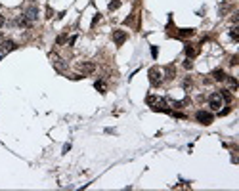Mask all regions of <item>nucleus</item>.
I'll return each mask as SVG.
<instances>
[{"label": "nucleus", "instance_id": "f257e3e1", "mask_svg": "<svg viewBox=\"0 0 239 191\" xmlns=\"http://www.w3.org/2000/svg\"><path fill=\"white\" fill-rule=\"evenodd\" d=\"M163 69H159V67H151L149 69V73H147V76H149V82H151V86H159V84H163Z\"/></svg>", "mask_w": 239, "mask_h": 191}, {"label": "nucleus", "instance_id": "f03ea898", "mask_svg": "<svg viewBox=\"0 0 239 191\" xmlns=\"http://www.w3.org/2000/svg\"><path fill=\"white\" fill-rule=\"evenodd\" d=\"M222 105H224V100H222L220 92H214V94L209 96V107H210L212 111H218Z\"/></svg>", "mask_w": 239, "mask_h": 191}, {"label": "nucleus", "instance_id": "7ed1b4c3", "mask_svg": "<svg viewBox=\"0 0 239 191\" xmlns=\"http://www.w3.org/2000/svg\"><path fill=\"white\" fill-rule=\"evenodd\" d=\"M195 118H197V122H201V124H210V122L214 121L212 113H209V111H197Z\"/></svg>", "mask_w": 239, "mask_h": 191}, {"label": "nucleus", "instance_id": "20e7f679", "mask_svg": "<svg viewBox=\"0 0 239 191\" xmlns=\"http://www.w3.org/2000/svg\"><path fill=\"white\" fill-rule=\"evenodd\" d=\"M126 38H128L126 31H123V29L113 31V40H115V44H117V46H123L124 42H126Z\"/></svg>", "mask_w": 239, "mask_h": 191}, {"label": "nucleus", "instance_id": "39448f33", "mask_svg": "<svg viewBox=\"0 0 239 191\" xmlns=\"http://www.w3.org/2000/svg\"><path fill=\"white\" fill-rule=\"evenodd\" d=\"M17 46H15L14 40H2L0 42V50H2V54H8V52H14Z\"/></svg>", "mask_w": 239, "mask_h": 191}, {"label": "nucleus", "instance_id": "423d86ee", "mask_svg": "<svg viewBox=\"0 0 239 191\" xmlns=\"http://www.w3.org/2000/svg\"><path fill=\"white\" fill-rule=\"evenodd\" d=\"M27 17L31 19V21H36L38 19V8L36 6H29V8H25V12H23Z\"/></svg>", "mask_w": 239, "mask_h": 191}, {"label": "nucleus", "instance_id": "0eeeda50", "mask_svg": "<svg viewBox=\"0 0 239 191\" xmlns=\"http://www.w3.org/2000/svg\"><path fill=\"white\" fill-rule=\"evenodd\" d=\"M15 23H17L19 27H31V25H33V21H31V19H29L25 13H21V15H19V17L15 19Z\"/></svg>", "mask_w": 239, "mask_h": 191}, {"label": "nucleus", "instance_id": "6e6552de", "mask_svg": "<svg viewBox=\"0 0 239 191\" xmlns=\"http://www.w3.org/2000/svg\"><path fill=\"white\" fill-rule=\"evenodd\" d=\"M79 69L82 71V73H92V71L96 69V65L90 63V61H82V63H79Z\"/></svg>", "mask_w": 239, "mask_h": 191}, {"label": "nucleus", "instance_id": "1a4fd4ad", "mask_svg": "<svg viewBox=\"0 0 239 191\" xmlns=\"http://www.w3.org/2000/svg\"><path fill=\"white\" fill-rule=\"evenodd\" d=\"M54 67L59 71V73H65V71H67V67H69V65H67V61H63V59H58V61H54Z\"/></svg>", "mask_w": 239, "mask_h": 191}, {"label": "nucleus", "instance_id": "9d476101", "mask_svg": "<svg viewBox=\"0 0 239 191\" xmlns=\"http://www.w3.org/2000/svg\"><path fill=\"white\" fill-rule=\"evenodd\" d=\"M212 76H214V80H218V82H224L228 75H226V73H224V71H222V69H216L214 73H212Z\"/></svg>", "mask_w": 239, "mask_h": 191}, {"label": "nucleus", "instance_id": "9b49d317", "mask_svg": "<svg viewBox=\"0 0 239 191\" xmlns=\"http://www.w3.org/2000/svg\"><path fill=\"white\" fill-rule=\"evenodd\" d=\"M193 34H195L193 29H180L178 31V37L180 38H188V37H193Z\"/></svg>", "mask_w": 239, "mask_h": 191}, {"label": "nucleus", "instance_id": "f8f14e48", "mask_svg": "<svg viewBox=\"0 0 239 191\" xmlns=\"http://www.w3.org/2000/svg\"><path fill=\"white\" fill-rule=\"evenodd\" d=\"M157 101H159V96H153V94H149L147 97H145V103H147L149 107H153V105H155V103H157Z\"/></svg>", "mask_w": 239, "mask_h": 191}, {"label": "nucleus", "instance_id": "ddd939ff", "mask_svg": "<svg viewBox=\"0 0 239 191\" xmlns=\"http://www.w3.org/2000/svg\"><path fill=\"white\" fill-rule=\"evenodd\" d=\"M186 55H188L189 59H191V58H195V55H197V50L193 48V46H189V44H188V46H186Z\"/></svg>", "mask_w": 239, "mask_h": 191}, {"label": "nucleus", "instance_id": "4468645a", "mask_svg": "<svg viewBox=\"0 0 239 191\" xmlns=\"http://www.w3.org/2000/svg\"><path fill=\"white\" fill-rule=\"evenodd\" d=\"M96 90H100L101 92V94H105V90H107V86H105V82H103V80H96Z\"/></svg>", "mask_w": 239, "mask_h": 191}, {"label": "nucleus", "instance_id": "2eb2a0df", "mask_svg": "<svg viewBox=\"0 0 239 191\" xmlns=\"http://www.w3.org/2000/svg\"><path fill=\"white\" fill-rule=\"evenodd\" d=\"M230 37H231V40H235V42L239 40V29H237V27H233V29L230 31Z\"/></svg>", "mask_w": 239, "mask_h": 191}, {"label": "nucleus", "instance_id": "dca6fc26", "mask_svg": "<svg viewBox=\"0 0 239 191\" xmlns=\"http://www.w3.org/2000/svg\"><path fill=\"white\" fill-rule=\"evenodd\" d=\"M119 6H121V0H111V2H109V10H111V12L117 10Z\"/></svg>", "mask_w": 239, "mask_h": 191}, {"label": "nucleus", "instance_id": "f3484780", "mask_svg": "<svg viewBox=\"0 0 239 191\" xmlns=\"http://www.w3.org/2000/svg\"><path fill=\"white\" fill-rule=\"evenodd\" d=\"M184 67H186V69H191V67H193V63H191V59H189V58L184 61Z\"/></svg>", "mask_w": 239, "mask_h": 191}, {"label": "nucleus", "instance_id": "a211bd4d", "mask_svg": "<svg viewBox=\"0 0 239 191\" xmlns=\"http://www.w3.org/2000/svg\"><path fill=\"white\" fill-rule=\"evenodd\" d=\"M65 40H67V34H59V37H58V44H63Z\"/></svg>", "mask_w": 239, "mask_h": 191}, {"label": "nucleus", "instance_id": "6ab92c4d", "mask_svg": "<svg viewBox=\"0 0 239 191\" xmlns=\"http://www.w3.org/2000/svg\"><path fill=\"white\" fill-rule=\"evenodd\" d=\"M98 21H100V13H96V15H94V19H92V27H94Z\"/></svg>", "mask_w": 239, "mask_h": 191}, {"label": "nucleus", "instance_id": "aec40b11", "mask_svg": "<svg viewBox=\"0 0 239 191\" xmlns=\"http://www.w3.org/2000/svg\"><path fill=\"white\" fill-rule=\"evenodd\" d=\"M52 15H54V10H52V8H46V17H52Z\"/></svg>", "mask_w": 239, "mask_h": 191}, {"label": "nucleus", "instance_id": "412c9836", "mask_svg": "<svg viewBox=\"0 0 239 191\" xmlns=\"http://www.w3.org/2000/svg\"><path fill=\"white\" fill-rule=\"evenodd\" d=\"M151 55H153V58H157V46H151Z\"/></svg>", "mask_w": 239, "mask_h": 191}, {"label": "nucleus", "instance_id": "4be33fe9", "mask_svg": "<svg viewBox=\"0 0 239 191\" xmlns=\"http://www.w3.org/2000/svg\"><path fill=\"white\" fill-rule=\"evenodd\" d=\"M218 111H220V115H228V113H230V109H228V107H226V109H218Z\"/></svg>", "mask_w": 239, "mask_h": 191}, {"label": "nucleus", "instance_id": "5701e85b", "mask_svg": "<svg viewBox=\"0 0 239 191\" xmlns=\"http://www.w3.org/2000/svg\"><path fill=\"white\" fill-rule=\"evenodd\" d=\"M4 23H6V17H4V15H2V13H0V27H2V25H4Z\"/></svg>", "mask_w": 239, "mask_h": 191}, {"label": "nucleus", "instance_id": "b1692460", "mask_svg": "<svg viewBox=\"0 0 239 191\" xmlns=\"http://www.w3.org/2000/svg\"><path fill=\"white\" fill-rule=\"evenodd\" d=\"M69 149H71V143H65V145H63V153H67Z\"/></svg>", "mask_w": 239, "mask_h": 191}, {"label": "nucleus", "instance_id": "393cba45", "mask_svg": "<svg viewBox=\"0 0 239 191\" xmlns=\"http://www.w3.org/2000/svg\"><path fill=\"white\" fill-rule=\"evenodd\" d=\"M75 42H77V37H71V38H69V46H73Z\"/></svg>", "mask_w": 239, "mask_h": 191}, {"label": "nucleus", "instance_id": "a878e982", "mask_svg": "<svg viewBox=\"0 0 239 191\" xmlns=\"http://www.w3.org/2000/svg\"><path fill=\"white\" fill-rule=\"evenodd\" d=\"M230 63H231V65H237V55H233V58H231V61H230Z\"/></svg>", "mask_w": 239, "mask_h": 191}, {"label": "nucleus", "instance_id": "bb28decb", "mask_svg": "<svg viewBox=\"0 0 239 191\" xmlns=\"http://www.w3.org/2000/svg\"><path fill=\"white\" fill-rule=\"evenodd\" d=\"M189 84H191V79H186V80H184V86H186V88H188Z\"/></svg>", "mask_w": 239, "mask_h": 191}, {"label": "nucleus", "instance_id": "cd10ccee", "mask_svg": "<svg viewBox=\"0 0 239 191\" xmlns=\"http://www.w3.org/2000/svg\"><path fill=\"white\" fill-rule=\"evenodd\" d=\"M0 40H2V33H0Z\"/></svg>", "mask_w": 239, "mask_h": 191}]
</instances>
